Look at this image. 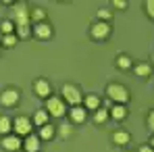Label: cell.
I'll return each mask as SVG.
<instances>
[{
    "instance_id": "cell-16",
    "label": "cell",
    "mask_w": 154,
    "mask_h": 152,
    "mask_svg": "<svg viewBox=\"0 0 154 152\" xmlns=\"http://www.w3.org/2000/svg\"><path fill=\"white\" fill-rule=\"evenodd\" d=\"M152 73V67L148 65V63H140V65H135V75L137 77H150Z\"/></svg>"
},
{
    "instance_id": "cell-13",
    "label": "cell",
    "mask_w": 154,
    "mask_h": 152,
    "mask_svg": "<svg viewBox=\"0 0 154 152\" xmlns=\"http://www.w3.org/2000/svg\"><path fill=\"white\" fill-rule=\"evenodd\" d=\"M129 140H131L129 131H115V133H112V142H115V144H119V146L129 144Z\"/></svg>"
},
{
    "instance_id": "cell-22",
    "label": "cell",
    "mask_w": 154,
    "mask_h": 152,
    "mask_svg": "<svg viewBox=\"0 0 154 152\" xmlns=\"http://www.w3.org/2000/svg\"><path fill=\"white\" fill-rule=\"evenodd\" d=\"M108 117H110V113H108L106 108H98V110H96V115H94V121H96V123H104Z\"/></svg>"
},
{
    "instance_id": "cell-10",
    "label": "cell",
    "mask_w": 154,
    "mask_h": 152,
    "mask_svg": "<svg viewBox=\"0 0 154 152\" xmlns=\"http://www.w3.org/2000/svg\"><path fill=\"white\" fill-rule=\"evenodd\" d=\"M33 36L35 38H40V40H48L52 36V27L44 21V23H35V27H33Z\"/></svg>"
},
{
    "instance_id": "cell-25",
    "label": "cell",
    "mask_w": 154,
    "mask_h": 152,
    "mask_svg": "<svg viewBox=\"0 0 154 152\" xmlns=\"http://www.w3.org/2000/svg\"><path fill=\"white\" fill-rule=\"evenodd\" d=\"M17 40H19V38H17V33L4 36V38H2V46H6V48H13V46L17 44Z\"/></svg>"
},
{
    "instance_id": "cell-30",
    "label": "cell",
    "mask_w": 154,
    "mask_h": 152,
    "mask_svg": "<svg viewBox=\"0 0 154 152\" xmlns=\"http://www.w3.org/2000/svg\"><path fill=\"white\" fill-rule=\"evenodd\" d=\"M112 6H117V8H125V6H127V2H125V0H115V2H112Z\"/></svg>"
},
{
    "instance_id": "cell-17",
    "label": "cell",
    "mask_w": 154,
    "mask_h": 152,
    "mask_svg": "<svg viewBox=\"0 0 154 152\" xmlns=\"http://www.w3.org/2000/svg\"><path fill=\"white\" fill-rule=\"evenodd\" d=\"M85 108H90V110L96 113V110L100 108V100H98V96H94V94H92V96H85Z\"/></svg>"
},
{
    "instance_id": "cell-8",
    "label": "cell",
    "mask_w": 154,
    "mask_h": 152,
    "mask_svg": "<svg viewBox=\"0 0 154 152\" xmlns=\"http://www.w3.org/2000/svg\"><path fill=\"white\" fill-rule=\"evenodd\" d=\"M108 33H110V25L104 23V21H98V23L92 25V38H96V40H104V38H108Z\"/></svg>"
},
{
    "instance_id": "cell-31",
    "label": "cell",
    "mask_w": 154,
    "mask_h": 152,
    "mask_svg": "<svg viewBox=\"0 0 154 152\" xmlns=\"http://www.w3.org/2000/svg\"><path fill=\"white\" fill-rule=\"evenodd\" d=\"M140 152H154V148H152V146H142Z\"/></svg>"
},
{
    "instance_id": "cell-4",
    "label": "cell",
    "mask_w": 154,
    "mask_h": 152,
    "mask_svg": "<svg viewBox=\"0 0 154 152\" xmlns=\"http://www.w3.org/2000/svg\"><path fill=\"white\" fill-rule=\"evenodd\" d=\"M46 110H48V115H52V117H63V115H67L65 100H63V98H56V96H50V98L46 100Z\"/></svg>"
},
{
    "instance_id": "cell-1",
    "label": "cell",
    "mask_w": 154,
    "mask_h": 152,
    "mask_svg": "<svg viewBox=\"0 0 154 152\" xmlns=\"http://www.w3.org/2000/svg\"><path fill=\"white\" fill-rule=\"evenodd\" d=\"M29 19H31V13L27 11L25 4H15V6H13V11H11V21L15 23V27L29 25Z\"/></svg>"
},
{
    "instance_id": "cell-27",
    "label": "cell",
    "mask_w": 154,
    "mask_h": 152,
    "mask_svg": "<svg viewBox=\"0 0 154 152\" xmlns=\"http://www.w3.org/2000/svg\"><path fill=\"white\" fill-rule=\"evenodd\" d=\"M144 6H146V13L150 15V19H154V0H148Z\"/></svg>"
},
{
    "instance_id": "cell-18",
    "label": "cell",
    "mask_w": 154,
    "mask_h": 152,
    "mask_svg": "<svg viewBox=\"0 0 154 152\" xmlns=\"http://www.w3.org/2000/svg\"><path fill=\"white\" fill-rule=\"evenodd\" d=\"M54 133H56V129H54L52 125L40 127V138H42V140H52V138H54Z\"/></svg>"
},
{
    "instance_id": "cell-7",
    "label": "cell",
    "mask_w": 154,
    "mask_h": 152,
    "mask_svg": "<svg viewBox=\"0 0 154 152\" xmlns=\"http://www.w3.org/2000/svg\"><path fill=\"white\" fill-rule=\"evenodd\" d=\"M13 129L17 131V135H29L31 133V121L27 117H17L13 123Z\"/></svg>"
},
{
    "instance_id": "cell-29",
    "label": "cell",
    "mask_w": 154,
    "mask_h": 152,
    "mask_svg": "<svg viewBox=\"0 0 154 152\" xmlns=\"http://www.w3.org/2000/svg\"><path fill=\"white\" fill-rule=\"evenodd\" d=\"M60 129H63V131H60V135H63V138H67V135L71 133V125H63Z\"/></svg>"
},
{
    "instance_id": "cell-2",
    "label": "cell",
    "mask_w": 154,
    "mask_h": 152,
    "mask_svg": "<svg viewBox=\"0 0 154 152\" xmlns=\"http://www.w3.org/2000/svg\"><path fill=\"white\" fill-rule=\"evenodd\" d=\"M106 94H108V100H115V102H119V104L129 102V90L125 85H121V83H108Z\"/></svg>"
},
{
    "instance_id": "cell-28",
    "label": "cell",
    "mask_w": 154,
    "mask_h": 152,
    "mask_svg": "<svg viewBox=\"0 0 154 152\" xmlns=\"http://www.w3.org/2000/svg\"><path fill=\"white\" fill-rule=\"evenodd\" d=\"M148 127H150V131H154V110L148 113Z\"/></svg>"
},
{
    "instance_id": "cell-23",
    "label": "cell",
    "mask_w": 154,
    "mask_h": 152,
    "mask_svg": "<svg viewBox=\"0 0 154 152\" xmlns=\"http://www.w3.org/2000/svg\"><path fill=\"white\" fill-rule=\"evenodd\" d=\"M15 33H17V38H23V40H25V38H29V36L33 33V29H31L29 25H25V27H15Z\"/></svg>"
},
{
    "instance_id": "cell-20",
    "label": "cell",
    "mask_w": 154,
    "mask_h": 152,
    "mask_svg": "<svg viewBox=\"0 0 154 152\" xmlns=\"http://www.w3.org/2000/svg\"><path fill=\"white\" fill-rule=\"evenodd\" d=\"M0 31H2L4 36H11V33H15V23H13L11 19L2 21V23H0Z\"/></svg>"
},
{
    "instance_id": "cell-33",
    "label": "cell",
    "mask_w": 154,
    "mask_h": 152,
    "mask_svg": "<svg viewBox=\"0 0 154 152\" xmlns=\"http://www.w3.org/2000/svg\"><path fill=\"white\" fill-rule=\"evenodd\" d=\"M2 38H4V36H2V31H0V42H2Z\"/></svg>"
},
{
    "instance_id": "cell-12",
    "label": "cell",
    "mask_w": 154,
    "mask_h": 152,
    "mask_svg": "<svg viewBox=\"0 0 154 152\" xmlns=\"http://www.w3.org/2000/svg\"><path fill=\"white\" fill-rule=\"evenodd\" d=\"M69 119H71L73 123H83V121H85V108L73 106V108L69 110Z\"/></svg>"
},
{
    "instance_id": "cell-32",
    "label": "cell",
    "mask_w": 154,
    "mask_h": 152,
    "mask_svg": "<svg viewBox=\"0 0 154 152\" xmlns=\"http://www.w3.org/2000/svg\"><path fill=\"white\" fill-rule=\"evenodd\" d=\"M150 146H152V148H154V138H152V142H150Z\"/></svg>"
},
{
    "instance_id": "cell-14",
    "label": "cell",
    "mask_w": 154,
    "mask_h": 152,
    "mask_svg": "<svg viewBox=\"0 0 154 152\" xmlns=\"http://www.w3.org/2000/svg\"><path fill=\"white\" fill-rule=\"evenodd\" d=\"M125 115H127V108H125L123 104H117V106H112V108H110V117H112V119H117V121H123V119H125Z\"/></svg>"
},
{
    "instance_id": "cell-34",
    "label": "cell",
    "mask_w": 154,
    "mask_h": 152,
    "mask_svg": "<svg viewBox=\"0 0 154 152\" xmlns=\"http://www.w3.org/2000/svg\"><path fill=\"white\" fill-rule=\"evenodd\" d=\"M17 152H23V150H17Z\"/></svg>"
},
{
    "instance_id": "cell-11",
    "label": "cell",
    "mask_w": 154,
    "mask_h": 152,
    "mask_svg": "<svg viewBox=\"0 0 154 152\" xmlns=\"http://www.w3.org/2000/svg\"><path fill=\"white\" fill-rule=\"evenodd\" d=\"M38 148H40V138L29 133L23 142V152H38Z\"/></svg>"
},
{
    "instance_id": "cell-5",
    "label": "cell",
    "mask_w": 154,
    "mask_h": 152,
    "mask_svg": "<svg viewBox=\"0 0 154 152\" xmlns=\"http://www.w3.org/2000/svg\"><path fill=\"white\" fill-rule=\"evenodd\" d=\"M0 146H2L6 152H17V150H21V146H23V144H21L19 135H11V133H8V135H4V138H2Z\"/></svg>"
},
{
    "instance_id": "cell-3",
    "label": "cell",
    "mask_w": 154,
    "mask_h": 152,
    "mask_svg": "<svg viewBox=\"0 0 154 152\" xmlns=\"http://www.w3.org/2000/svg\"><path fill=\"white\" fill-rule=\"evenodd\" d=\"M60 96H63V100H67L69 104H73V106H79V102H81V92H79V88L73 85V83H65L63 90H60Z\"/></svg>"
},
{
    "instance_id": "cell-26",
    "label": "cell",
    "mask_w": 154,
    "mask_h": 152,
    "mask_svg": "<svg viewBox=\"0 0 154 152\" xmlns=\"http://www.w3.org/2000/svg\"><path fill=\"white\" fill-rule=\"evenodd\" d=\"M98 17L106 23V21H110V19H112V13H108L106 8H100V11H98Z\"/></svg>"
},
{
    "instance_id": "cell-6",
    "label": "cell",
    "mask_w": 154,
    "mask_h": 152,
    "mask_svg": "<svg viewBox=\"0 0 154 152\" xmlns=\"http://www.w3.org/2000/svg\"><path fill=\"white\" fill-rule=\"evenodd\" d=\"M19 102V92L15 88H6L2 94H0V104L2 106H15Z\"/></svg>"
},
{
    "instance_id": "cell-21",
    "label": "cell",
    "mask_w": 154,
    "mask_h": 152,
    "mask_svg": "<svg viewBox=\"0 0 154 152\" xmlns=\"http://www.w3.org/2000/svg\"><path fill=\"white\" fill-rule=\"evenodd\" d=\"M0 133H2V135H8V133H11V119L4 117V115L0 117Z\"/></svg>"
},
{
    "instance_id": "cell-9",
    "label": "cell",
    "mask_w": 154,
    "mask_h": 152,
    "mask_svg": "<svg viewBox=\"0 0 154 152\" xmlns=\"http://www.w3.org/2000/svg\"><path fill=\"white\" fill-rule=\"evenodd\" d=\"M33 90H35V94L40 96V98H50V92H52V88H50V83L46 81V79H35V83H33Z\"/></svg>"
},
{
    "instance_id": "cell-24",
    "label": "cell",
    "mask_w": 154,
    "mask_h": 152,
    "mask_svg": "<svg viewBox=\"0 0 154 152\" xmlns=\"http://www.w3.org/2000/svg\"><path fill=\"white\" fill-rule=\"evenodd\" d=\"M31 19L38 21V23H44V21H46V13H44L42 8H33V11H31Z\"/></svg>"
},
{
    "instance_id": "cell-15",
    "label": "cell",
    "mask_w": 154,
    "mask_h": 152,
    "mask_svg": "<svg viewBox=\"0 0 154 152\" xmlns=\"http://www.w3.org/2000/svg\"><path fill=\"white\" fill-rule=\"evenodd\" d=\"M33 123L40 127L48 125V110H35V115H33Z\"/></svg>"
},
{
    "instance_id": "cell-19",
    "label": "cell",
    "mask_w": 154,
    "mask_h": 152,
    "mask_svg": "<svg viewBox=\"0 0 154 152\" xmlns=\"http://www.w3.org/2000/svg\"><path fill=\"white\" fill-rule=\"evenodd\" d=\"M117 67H119L121 71L129 69V67H131V58H129L127 54H119V56H117Z\"/></svg>"
}]
</instances>
